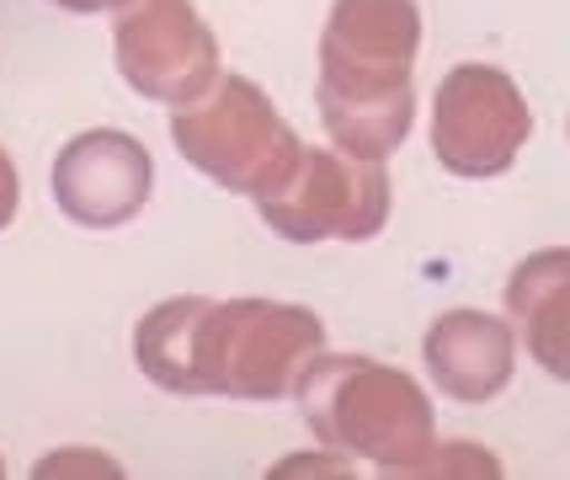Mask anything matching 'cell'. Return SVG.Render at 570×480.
I'll use <instances>...</instances> for the list:
<instances>
[{
	"label": "cell",
	"instance_id": "obj_1",
	"mask_svg": "<svg viewBox=\"0 0 570 480\" xmlns=\"http://www.w3.org/2000/svg\"><path fill=\"white\" fill-rule=\"evenodd\" d=\"M321 342V315L304 304L181 294L134 326V363L171 395L283 401Z\"/></svg>",
	"mask_w": 570,
	"mask_h": 480
},
{
	"label": "cell",
	"instance_id": "obj_2",
	"mask_svg": "<svg viewBox=\"0 0 570 480\" xmlns=\"http://www.w3.org/2000/svg\"><path fill=\"white\" fill-rule=\"evenodd\" d=\"M422 11L416 0H336L321 32V118L352 160H384L411 139Z\"/></svg>",
	"mask_w": 570,
	"mask_h": 480
},
{
	"label": "cell",
	"instance_id": "obj_3",
	"mask_svg": "<svg viewBox=\"0 0 570 480\" xmlns=\"http://www.w3.org/2000/svg\"><path fill=\"white\" fill-rule=\"evenodd\" d=\"M288 395L298 401L315 438H325L331 449L368 459L384 476L411 470L432 449L438 417H432L426 390L405 369H390L379 357L315 353L298 369Z\"/></svg>",
	"mask_w": 570,
	"mask_h": 480
},
{
	"label": "cell",
	"instance_id": "obj_4",
	"mask_svg": "<svg viewBox=\"0 0 570 480\" xmlns=\"http://www.w3.org/2000/svg\"><path fill=\"white\" fill-rule=\"evenodd\" d=\"M171 145L214 187L246 193V198L277 193L304 155L288 118L246 76H219L198 101L176 107Z\"/></svg>",
	"mask_w": 570,
	"mask_h": 480
},
{
	"label": "cell",
	"instance_id": "obj_5",
	"mask_svg": "<svg viewBox=\"0 0 570 480\" xmlns=\"http://www.w3.org/2000/svg\"><path fill=\"white\" fill-rule=\"evenodd\" d=\"M262 225L294 241V246H321V241H373L390 219V177L379 160H352L342 150H304L294 177L277 193L256 198Z\"/></svg>",
	"mask_w": 570,
	"mask_h": 480
},
{
	"label": "cell",
	"instance_id": "obj_6",
	"mask_svg": "<svg viewBox=\"0 0 570 480\" xmlns=\"http://www.w3.org/2000/svg\"><path fill=\"white\" fill-rule=\"evenodd\" d=\"M528 134H533V112L507 70L453 65L443 76L432 107V155L443 160V172L464 182L501 177L512 172Z\"/></svg>",
	"mask_w": 570,
	"mask_h": 480
},
{
	"label": "cell",
	"instance_id": "obj_7",
	"mask_svg": "<svg viewBox=\"0 0 570 480\" xmlns=\"http://www.w3.org/2000/svg\"><path fill=\"white\" fill-rule=\"evenodd\" d=\"M118 76L149 101L187 107L219 80V43L193 0H124L112 17Z\"/></svg>",
	"mask_w": 570,
	"mask_h": 480
},
{
	"label": "cell",
	"instance_id": "obj_8",
	"mask_svg": "<svg viewBox=\"0 0 570 480\" xmlns=\"http://www.w3.org/2000/svg\"><path fill=\"white\" fill-rule=\"evenodd\" d=\"M155 193V160L134 134L86 128L53 160V203L86 229L128 225Z\"/></svg>",
	"mask_w": 570,
	"mask_h": 480
},
{
	"label": "cell",
	"instance_id": "obj_9",
	"mask_svg": "<svg viewBox=\"0 0 570 480\" xmlns=\"http://www.w3.org/2000/svg\"><path fill=\"white\" fill-rule=\"evenodd\" d=\"M426 374L443 390L448 401H497L501 390L512 384V363H518V342L512 326L497 315H480V310H448L426 326L422 342Z\"/></svg>",
	"mask_w": 570,
	"mask_h": 480
},
{
	"label": "cell",
	"instance_id": "obj_10",
	"mask_svg": "<svg viewBox=\"0 0 570 480\" xmlns=\"http://www.w3.org/2000/svg\"><path fill=\"white\" fill-rule=\"evenodd\" d=\"M507 315L518 321L528 336V353L544 363L554 380L570 374V252L549 246V252L528 256L512 283H507Z\"/></svg>",
	"mask_w": 570,
	"mask_h": 480
},
{
	"label": "cell",
	"instance_id": "obj_11",
	"mask_svg": "<svg viewBox=\"0 0 570 480\" xmlns=\"http://www.w3.org/2000/svg\"><path fill=\"white\" fill-rule=\"evenodd\" d=\"M400 476H422V480H459V476H485V480H497L501 476V464L497 454H485V449H474V443H443V449H426L411 470H400Z\"/></svg>",
	"mask_w": 570,
	"mask_h": 480
},
{
	"label": "cell",
	"instance_id": "obj_12",
	"mask_svg": "<svg viewBox=\"0 0 570 480\" xmlns=\"http://www.w3.org/2000/svg\"><path fill=\"white\" fill-rule=\"evenodd\" d=\"M32 476H43V480H53V476H107V480H118L124 470H118V459L112 454H97V449H59V454L38 459Z\"/></svg>",
	"mask_w": 570,
	"mask_h": 480
},
{
	"label": "cell",
	"instance_id": "obj_13",
	"mask_svg": "<svg viewBox=\"0 0 570 480\" xmlns=\"http://www.w3.org/2000/svg\"><path fill=\"white\" fill-rule=\"evenodd\" d=\"M277 480H288V476H347V464L336 454H294V459H283L273 470Z\"/></svg>",
	"mask_w": 570,
	"mask_h": 480
},
{
	"label": "cell",
	"instance_id": "obj_14",
	"mask_svg": "<svg viewBox=\"0 0 570 480\" xmlns=\"http://www.w3.org/2000/svg\"><path fill=\"white\" fill-rule=\"evenodd\" d=\"M17 203H22V182H17V166H11V155L0 150V229L17 219Z\"/></svg>",
	"mask_w": 570,
	"mask_h": 480
},
{
	"label": "cell",
	"instance_id": "obj_15",
	"mask_svg": "<svg viewBox=\"0 0 570 480\" xmlns=\"http://www.w3.org/2000/svg\"><path fill=\"white\" fill-rule=\"evenodd\" d=\"M59 11H75V17H91V11H118L124 0H53Z\"/></svg>",
	"mask_w": 570,
	"mask_h": 480
},
{
	"label": "cell",
	"instance_id": "obj_16",
	"mask_svg": "<svg viewBox=\"0 0 570 480\" xmlns=\"http://www.w3.org/2000/svg\"><path fill=\"white\" fill-rule=\"evenodd\" d=\"M0 476H6V464H0Z\"/></svg>",
	"mask_w": 570,
	"mask_h": 480
}]
</instances>
